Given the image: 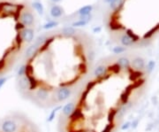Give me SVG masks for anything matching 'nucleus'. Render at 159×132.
Masks as SVG:
<instances>
[{
	"label": "nucleus",
	"instance_id": "nucleus-1",
	"mask_svg": "<svg viewBox=\"0 0 159 132\" xmlns=\"http://www.w3.org/2000/svg\"><path fill=\"white\" fill-rule=\"evenodd\" d=\"M17 124L13 120H5L1 125V129L3 132H16Z\"/></svg>",
	"mask_w": 159,
	"mask_h": 132
},
{
	"label": "nucleus",
	"instance_id": "nucleus-2",
	"mask_svg": "<svg viewBox=\"0 0 159 132\" xmlns=\"http://www.w3.org/2000/svg\"><path fill=\"white\" fill-rule=\"evenodd\" d=\"M71 94H72V91L69 88L62 87L58 89L57 91V98L58 101H65L71 97Z\"/></svg>",
	"mask_w": 159,
	"mask_h": 132
},
{
	"label": "nucleus",
	"instance_id": "nucleus-3",
	"mask_svg": "<svg viewBox=\"0 0 159 132\" xmlns=\"http://www.w3.org/2000/svg\"><path fill=\"white\" fill-rule=\"evenodd\" d=\"M19 34L22 40L25 42L30 43L34 39V30L31 28H24Z\"/></svg>",
	"mask_w": 159,
	"mask_h": 132
},
{
	"label": "nucleus",
	"instance_id": "nucleus-4",
	"mask_svg": "<svg viewBox=\"0 0 159 132\" xmlns=\"http://www.w3.org/2000/svg\"><path fill=\"white\" fill-rule=\"evenodd\" d=\"M21 23H23L26 26H30L34 22V16L29 12H24L20 16Z\"/></svg>",
	"mask_w": 159,
	"mask_h": 132
},
{
	"label": "nucleus",
	"instance_id": "nucleus-5",
	"mask_svg": "<svg viewBox=\"0 0 159 132\" xmlns=\"http://www.w3.org/2000/svg\"><path fill=\"white\" fill-rule=\"evenodd\" d=\"M36 97L41 101H45L49 98V90L44 87L39 88L36 91Z\"/></svg>",
	"mask_w": 159,
	"mask_h": 132
},
{
	"label": "nucleus",
	"instance_id": "nucleus-6",
	"mask_svg": "<svg viewBox=\"0 0 159 132\" xmlns=\"http://www.w3.org/2000/svg\"><path fill=\"white\" fill-rule=\"evenodd\" d=\"M132 67L135 69V70H142L145 67V62L144 59L142 58L137 57L135 58L133 61H132Z\"/></svg>",
	"mask_w": 159,
	"mask_h": 132
},
{
	"label": "nucleus",
	"instance_id": "nucleus-7",
	"mask_svg": "<svg viewBox=\"0 0 159 132\" xmlns=\"http://www.w3.org/2000/svg\"><path fill=\"white\" fill-rule=\"evenodd\" d=\"M74 109H75V105H74V103H72V102H70V103H67L66 105L64 106V107L62 109V113L65 116L69 117L72 114V112L74 111Z\"/></svg>",
	"mask_w": 159,
	"mask_h": 132
},
{
	"label": "nucleus",
	"instance_id": "nucleus-8",
	"mask_svg": "<svg viewBox=\"0 0 159 132\" xmlns=\"http://www.w3.org/2000/svg\"><path fill=\"white\" fill-rule=\"evenodd\" d=\"M38 49L39 47L36 45V44H33L29 46L25 52V57L29 59V58H33L35 57L36 54H37V52H38Z\"/></svg>",
	"mask_w": 159,
	"mask_h": 132
},
{
	"label": "nucleus",
	"instance_id": "nucleus-9",
	"mask_svg": "<svg viewBox=\"0 0 159 132\" xmlns=\"http://www.w3.org/2000/svg\"><path fill=\"white\" fill-rule=\"evenodd\" d=\"M50 15L53 18H59L63 15L64 13V10L61 6L59 5H53L50 9Z\"/></svg>",
	"mask_w": 159,
	"mask_h": 132
},
{
	"label": "nucleus",
	"instance_id": "nucleus-10",
	"mask_svg": "<svg viewBox=\"0 0 159 132\" xmlns=\"http://www.w3.org/2000/svg\"><path fill=\"white\" fill-rule=\"evenodd\" d=\"M106 73H107V68L104 66H98L95 69L94 75L97 78H101V77H103L106 75Z\"/></svg>",
	"mask_w": 159,
	"mask_h": 132
},
{
	"label": "nucleus",
	"instance_id": "nucleus-11",
	"mask_svg": "<svg viewBox=\"0 0 159 132\" xmlns=\"http://www.w3.org/2000/svg\"><path fill=\"white\" fill-rule=\"evenodd\" d=\"M19 87L21 89V90H28L29 89V81H28V78L27 76H21L19 81Z\"/></svg>",
	"mask_w": 159,
	"mask_h": 132
},
{
	"label": "nucleus",
	"instance_id": "nucleus-12",
	"mask_svg": "<svg viewBox=\"0 0 159 132\" xmlns=\"http://www.w3.org/2000/svg\"><path fill=\"white\" fill-rule=\"evenodd\" d=\"M117 64H118L119 66V67L121 68H128L130 67V61L129 59L127 58H125V57H122V58H119L118 59V62H117Z\"/></svg>",
	"mask_w": 159,
	"mask_h": 132
},
{
	"label": "nucleus",
	"instance_id": "nucleus-13",
	"mask_svg": "<svg viewBox=\"0 0 159 132\" xmlns=\"http://www.w3.org/2000/svg\"><path fill=\"white\" fill-rule=\"evenodd\" d=\"M123 5V0H113L111 3H110L111 8L115 12H118Z\"/></svg>",
	"mask_w": 159,
	"mask_h": 132
},
{
	"label": "nucleus",
	"instance_id": "nucleus-14",
	"mask_svg": "<svg viewBox=\"0 0 159 132\" xmlns=\"http://www.w3.org/2000/svg\"><path fill=\"white\" fill-rule=\"evenodd\" d=\"M92 10H93V6L92 5H85V6H82L79 10L78 13L81 16H82V15H89L92 12Z\"/></svg>",
	"mask_w": 159,
	"mask_h": 132
},
{
	"label": "nucleus",
	"instance_id": "nucleus-15",
	"mask_svg": "<svg viewBox=\"0 0 159 132\" xmlns=\"http://www.w3.org/2000/svg\"><path fill=\"white\" fill-rule=\"evenodd\" d=\"M27 77L28 78V81H29V90H36L38 86V82H37V80L36 79V77L33 76V75H28Z\"/></svg>",
	"mask_w": 159,
	"mask_h": 132
},
{
	"label": "nucleus",
	"instance_id": "nucleus-16",
	"mask_svg": "<svg viewBox=\"0 0 159 132\" xmlns=\"http://www.w3.org/2000/svg\"><path fill=\"white\" fill-rule=\"evenodd\" d=\"M62 33H63L64 36H72L76 33V30L73 27H66V28H63Z\"/></svg>",
	"mask_w": 159,
	"mask_h": 132
},
{
	"label": "nucleus",
	"instance_id": "nucleus-17",
	"mask_svg": "<svg viewBox=\"0 0 159 132\" xmlns=\"http://www.w3.org/2000/svg\"><path fill=\"white\" fill-rule=\"evenodd\" d=\"M32 6H33V8H35V9L36 10V12H37L40 15L44 14V5H42V3H40V2H34L33 4H32Z\"/></svg>",
	"mask_w": 159,
	"mask_h": 132
},
{
	"label": "nucleus",
	"instance_id": "nucleus-18",
	"mask_svg": "<svg viewBox=\"0 0 159 132\" xmlns=\"http://www.w3.org/2000/svg\"><path fill=\"white\" fill-rule=\"evenodd\" d=\"M133 40L127 36V35H124L122 37H121V44L124 45V46H130L133 44Z\"/></svg>",
	"mask_w": 159,
	"mask_h": 132
},
{
	"label": "nucleus",
	"instance_id": "nucleus-19",
	"mask_svg": "<svg viewBox=\"0 0 159 132\" xmlns=\"http://www.w3.org/2000/svg\"><path fill=\"white\" fill-rule=\"evenodd\" d=\"M130 92H131V90L127 89V90H125V91H124V92L121 94L120 100H121V102L123 104H125L127 101H128V98H129V96H130Z\"/></svg>",
	"mask_w": 159,
	"mask_h": 132
},
{
	"label": "nucleus",
	"instance_id": "nucleus-20",
	"mask_svg": "<svg viewBox=\"0 0 159 132\" xmlns=\"http://www.w3.org/2000/svg\"><path fill=\"white\" fill-rule=\"evenodd\" d=\"M159 29V24H157L156 26H155L154 28H152L150 30V31H148L145 35H144V38L146 39V38H150V37H151L156 31H157V30Z\"/></svg>",
	"mask_w": 159,
	"mask_h": 132
},
{
	"label": "nucleus",
	"instance_id": "nucleus-21",
	"mask_svg": "<svg viewBox=\"0 0 159 132\" xmlns=\"http://www.w3.org/2000/svg\"><path fill=\"white\" fill-rule=\"evenodd\" d=\"M71 116V119L72 121L74 120H77V119H80L81 117H82V114H81V111L80 109H74V111L72 113V114L70 115Z\"/></svg>",
	"mask_w": 159,
	"mask_h": 132
},
{
	"label": "nucleus",
	"instance_id": "nucleus-22",
	"mask_svg": "<svg viewBox=\"0 0 159 132\" xmlns=\"http://www.w3.org/2000/svg\"><path fill=\"white\" fill-rule=\"evenodd\" d=\"M60 108H61V106H58L57 108L53 109V110L51 111V113L50 114V115H49L48 119H47V121H49V123H51V121H52L53 120H54V118H55V116H56V114H57L58 110H59Z\"/></svg>",
	"mask_w": 159,
	"mask_h": 132
},
{
	"label": "nucleus",
	"instance_id": "nucleus-23",
	"mask_svg": "<svg viewBox=\"0 0 159 132\" xmlns=\"http://www.w3.org/2000/svg\"><path fill=\"white\" fill-rule=\"evenodd\" d=\"M126 35L133 40V42H137L138 40H139V37H138V36L134 34V32L132 31L131 29H127L126 30Z\"/></svg>",
	"mask_w": 159,
	"mask_h": 132
},
{
	"label": "nucleus",
	"instance_id": "nucleus-24",
	"mask_svg": "<svg viewBox=\"0 0 159 132\" xmlns=\"http://www.w3.org/2000/svg\"><path fill=\"white\" fill-rule=\"evenodd\" d=\"M58 25V23L57 22H49L45 23L42 28H44V29H50V28L57 27Z\"/></svg>",
	"mask_w": 159,
	"mask_h": 132
},
{
	"label": "nucleus",
	"instance_id": "nucleus-25",
	"mask_svg": "<svg viewBox=\"0 0 159 132\" xmlns=\"http://www.w3.org/2000/svg\"><path fill=\"white\" fill-rule=\"evenodd\" d=\"M156 67V62L154 61V60H150V61L148 62L147 64V70H148V73H151L152 71L154 70Z\"/></svg>",
	"mask_w": 159,
	"mask_h": 132
},
{
	"label": "nucleus",
	"instance_id": "nucleus-26",
	"mask_svg": "<svg viewBox=\"0 0 159 132\" xmlns=\"http://www.w3.org/2000/svg\"><path fill=\"white\" fill-rule=\"evenodd\" d=\"M116 114H117V112L114 109H111L109 112V114H108V121H109L110 123H112V121H114V118L116 116Z\"/></svg>",
	"mask_w": 159,
	"mask_h": 132
},
{
	"label": "nucleus",
	"instance_id": "nucleus-27",
	"mask_svg": "<svg viewBox=\"0 0 159 132\" xmlns=\"http://www.w3.org/2000/svg\"><path fill=\"white\" fill-rule=\"evenodd\" d=\"M125 51V47H122V46H115L112 49V52L115 54H120V53H124Z\"/></svg>",
	"mask_w": 159,
	"mask_h": 132
},
{
	"label": "nucleus",
	"instance_id": "nucleus-28",
	"mask_svg": "<svg viewBox=\"0 0 159 132\" xmlns=\"http://www.w3.org/2000/svg\"><path fill=\"white\" fill-rule=\"evenodd\" d=\"M88 23H89V22H84V21H81V20H80V21H77V22H73V23H72V26L75 27V28H80V27L86 26Z\"/></svg>",
	"mask_w": 159,
	"mask_h": 132
},
{
	"label": "nucleus",
	"instance_id": "nucleus-29",
	"mask_svg": "<svg viewBox=\"0 0 159 132\" xmlns=\"http://www.w3.org/2000/svg\"><path fill=\"white\" fill-rule=\"evenodd\" d=\"M24 75H26V66H21L18 70V75L21 77L24 76Z\"/></svg>",
	"mask_w": 159,
	"mask_h": 132
},
{
	"label": "nucleus",
	"instance_id": "nucleus-30",
	"mask_svg": "<svg viewBox=\"0 0 159 132\" xmlns=\"http://www.w3.org/2000/svg\"><path fill=\"white\" fill-rule=\"evenodd\" d=\"M113 127H114L113 124H112V123H110V124H108V125H106L105 128H104L101 132H111Z\"/></svg>",
	"mask_w": 159,
	"mask_h": 132
},
{
	"label": "nucleus",
	"instance_id": "nucleus-31",
	"mask_svg": "<svg viewBox=\"0 0 159 132\" xmlns=\"http://www.w3.org/2000/svg\"><path fill=\"white\" fill-rule=\"evenodd\" d=\"M52 41H53V38H50V39H46L45 40V42H44V46H42V51H44V50H45L50 44V43H52Z\"/></svg>",
	"mask_w": 159,
	"mask_h": 132
},
{
	"label": "nucleus",
	"instance_id": "nucleus-32",
	"mask_svg": "<svg viewBox=\"0 0 159 132\" xmlns=\"http://www.w3.org/2000/svg\"><path fill=\"white\" fill-rule=\"evenodd\" d=\"M81 21L89 22L91 20V15L90 14H89V15H82V16H81Z\"/></svg>",
	"mask_w": 159,
	"mask_h": 132
},
{
	"label": "nucleus",
	"instance_id": "nucleus-33",
	"mask_svg": "<svg viewBox=\"0 0 159 132\" xmlns=\"http://www.w3.org/2000/svg\"><path fill=\"white\" fill-rule=\"evenodd\" d=\"M130 127H131V123H129V121H126V123H125L122 125L121 129H122V130H126V129H128Z\"/></svg>",
	"mask_w": 159,
	"mask_h": 132
},
{
	"label": "nucleus",
	"instance_id": "nucleus-34",
	"mask_svg": "<svg viewBox=\"0 0 159 132\" xmlns=\"http://www.w3.org/2000/svg\"><path fill=\"white\" fill-rule=\"evenodd\" d=\"M95 82H89V83L87 84V87H86L87 90L89 91L90 90H92V89L95 87Z\"/></svg>",
	"mask_w": 159,
	"mask_h": 132
},
{
	"label": "nucleus",
	"instance_id": "nucleus-35",
	"mask_svg": "<svg viewBox=\"0 0 159 132\" xmlns=\"http://www.w3.org/2000/svg\"><path fill=\"white\" fill-rule=\"evenodd\" d=\"M6 81H7L6 77H0V89L4 86V84L6 83Z\"/></svg>",
	"mask_w": 159,
	"mask_h": 132
},
{
	"label": "nucleus",
	"instance_id": "nucleus-36",
	"mask_svg": "<svg viewBox=\"0 0 159 132\" xmlns=\"http://www.w3.org/2000/svg\"><path fill=\"white\" fill-rule=\"evenodd\" d=\"M24 28H25V26H24L23 23H17L16 26H15V29H16V30H19H19H20V29L23 30Z\"/></svg>",
	"mask_w": 159,
	"mask_h": 132
},
{
	"label": "nucleus",
	"instance_id": "nucleus-37",
	"mask_svg": "<svg viewBox=\"0 0 159 132\" xmlns=\"http://www.w3.org/2000/svg\"><path fill=\"white\" fill-rule=\"evenodd\" d=\"M111 29H119V28H121V25L111 23Z\"/></svg>",
	"mask_w": 159,
	"mask_h": 132
},
{
	"label": "nucleus",
	"instance_id": "nucleus-38",
	"mask_svg": "<svg viewBox=\"0 0 159 132\" xmlns=\"http://www.w3.org/2000/svg\"><path fill=\"white\" fill-rule=\"evenodd\" d=\"M138 121H139L138 120H134V121H133V123H131V126L133 127V129H136V128H137V126H138Z\"/></svg>",
	"mask_w": 159,
	"mask_h": 132
},
{
	"label": "nucleus",
	"instance_id": "nucleus-39",
	"mask_svg": "<svg viewBox=\"0 0 159 132\" xmlns=\"http://www.w3.org/2000/svg\"><path fill=\"white\" fill-rule=\"evenodd\" d=\"M22 41H23V40H22V38H21V36H20V34H18V36H17V43L20 44Z\"/></svg>",
	"mask_w": 159,
	"mask_h": 132
},
{
	"label": "nucleus",
	"instance_id": "nucleus-40",
	"mask_svg": "<svg viewBox=\"0 0 159 132\" xmlns=\"http://www.w3.org/2000/svg\"><path fill=\"white\" fill-rule=\"evenodd\" d=\"M101 28L100 27H97V28H95L94 29H93V31H94V33H99L100 31H101Z\"/></svg>",
	"mask_w": 159,
	"mask_h": 132
},
{
	"label": "nucleus",
	"instance_id": "nucleus-41",
	"mask_svg": "<svg viewBox=\"0 0 159 132\" xmlns=\"http://www.w3.org/2000/svg\"><path fill=\"white\" fill-rule=\"evenodd\" d=\"M113 1V0H105V2H107V3H111Z\"/></svg>",
	"mask_w": 159,
	"mask_h": 132
},
{
	"label": "nucleus",
	"instance_id": "nucleus-42",
	"mask_svg": "<svg viewBox=\"0 0 159 132\" xmlns=\"http://www.w3.org/2000/svg\"><path fill=\"white\" fill-rule=\"evenodd\" d=\"M51 1H52V2H55V3H56V2H59L60 0H51Z\"/></svg>",
	"mask_w": 159,
	"mask_h": 132
}]
</instances>
